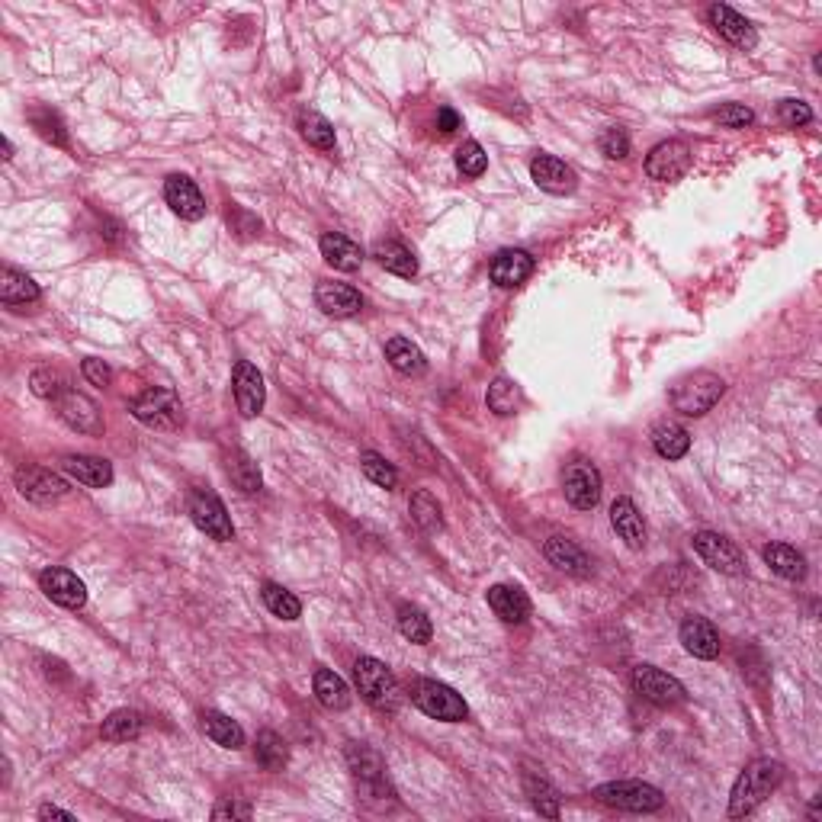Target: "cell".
Instances as JSON below:
<instances>
[{
  "mask_svg": "<svg viewBox=\"0 0 822 822\" xmlns=\"http://www.w3.org/2000/svg\"><path fill=\"white\" fill-rule=\"evenodd\" d=\"M781 778H784L781 761L755 758L752 765H745V771L733 784V794H729V819H742V816L755 813L758 806L778 790Z\"/></svg>",
  "mask_w": 822,
  "mask_h": 822,
  "instance_id": "cell-1",
  "label": "cell"
},
{
  "mask_svg": "<svg viewBox=\"0 0 822 822\" xmlns=\"http://www.w3.org/2000/svg\"><path fill=\"white\" fill-rule=\"evenodd\" d=\"M354 678H357V688H360L363 700L373 704L376 710L395 713L402 707V688L386 662H379L373 656H360L354 665Z\"/></svg>",
  "mask_w": 822,
  "mask_h": 822,
  "instance_id": "cell-2",
  "label": "cell"
},
{
  "mask_svg": "<svg viewBox=\"0 0 822 822\" xmlns=\"http://www.w3.org/2000/svg\"><path fill=\"white\" fill-rule=\"evenodd\" d=\"M726 392V383L717 376V373H707V370H697L691 376H684L675 383L672 389V405L675 411L688 418H700L707 415V411L723 399Z\"/></svg>",
  "mask_w": 822,
  "mask_h": 822,
  "instance_id": "cell-3",
  "label": "cell"
},
{
  "mask_svg": "<svg viewBox=\"0 0 822 822\" xmlns=\"http://www.w3.org/2000/svg\"><path fill=\"white\" fill-rule=\"evenodd\" d=\"M411 700L421 713H428L431 720L440 723H463L469 717L466 700L456 694L450 684L434 681V678H418L411 684Z\"/></svg>",
  "mask_w": 822,
  "mask_h": 822,
  "instance_id": "cell-4",
  "label": "cell"
},
{
  "mask_svg": "<svg viewBox=\"0 0 822 822\" xmlns=\"http://www.w3.org/2000/svg\"><path fill=\"white\" fill-rule=\"evenodd\" d=\"M591 797L604 806H614V810H627V813H656L665 806L662 790L643 781H607L591 790Z\"/></svg>",
  "mask_w": 822,
  "mask_h": 822,
  "instance_id": "cell-5",
  "label": "cell"
},
{
  "mask_svg": "<svg viewBox=\"0 0 822 822\" xmlns=\"http://www.w3.org/2000/svg\"><path fill=\"white\" fill-rule=\"evenodd\" d=\"M132 415L139 418L145 428L155 431H177L184 424V405H180L177 392L171 389H145L139 399L132 402Z\"/></svg>",
  "mask_w": 822,
  "mask_h": 822,
  "instance_id": "cell-6",
  "label": "cell"
},
{
  "mask_svg": "<svg viewBox=\"0 0 822 822\" xmlns=\"http://www.w3.org/2000/svg\"><path fill=\"white\" fill-rule=\"evenodd\" d=\"M630 681H633V691L643 700H649V704H656V707H675V704H681L684 697H688L684 684L675 675H668V672H662V668H656V665H636Z\"/></svg>",
  "mask_w": 822,
  "mask_h": 822,
  "instance_id": "cell-7",
  "label": "cell"
},
{
  "mask_svg": "<svg viewBox=\"0 0 822 822\" xmlns=\"http://www.w3.org/2000/svg\"><path fill=\"white\" fill-rule=\"evenodd\" d=\"M601 473L591 460H572L562 473V492H566V501L575 505L578 511H591L601 501Z\"/></svg>",
  "mask_w": 822,
  "mask_h": 822,
  "instance_id": "cell-8",
  "label": "cell"
},
{
  "mask_svg": "<svg viewBox=\"0 0 822 822\" xmlns=\"http://www.w3.org/2000/svg\"><path fill=\"white\" fill-rule=\"evenodd\" d=\"M691 543H694V553L704 559L713 572H720V575H742L745 572L742 550H739L733 540H726L723 534H713V530H700V534H694Z\"/></svg>",
  "mask_w": 822,
  "mask_h": 822,
  "instance_id": "cell-9",
  "label": "cell"
},
{
  "mask_svg": "<svg viewBox=\"0 0 822 822\" xmlns=\"http://www.w3.org/2000/svg\"><path fill=\"white\" fill-rule=\"evenodd\" d=\"M190 517H193V524L200 527L209 540L228 543V540L235 537L232 517H228V511H225V505L219 501L216 492H193L190 495Z\"/></svg>",
  "mask_w": 822,
  "mask_h": 822,
  "instance_id": "cell-10",
  "label": "cell"
},
{
  "mask_svg": "<svg viewBox=\"0 0 822 822\" xmlns=\"http://www.w3.org/2000/svg\"><path fill=\"white\" fill-rule=\"evenodd\" d=\"M17 489L23 498L36 501V505H52V501H62L68 498V482L52 473V469L45 466H23L17 469Z\"/></svg>",
  "mask_w": 822,
  "mask_h": 822,
  "instance_id": "cell-11",
  "label": "cell"
},
{
  "mask_svg": "<svg viewBox=\"0 0 822 822\" xmlns=\"http://www.w3.org/2000/svg\"><path fill=\"white\" fill-rule=\"evenodd\" d=\"M691 148L672 139V142H662L649 151V158H646V174L652 180H662V184H672V180H681L684 174L691 171Z\"/></svg>",
  "mask_w": 822,
  "mask_h": 822,
  "instance_id": "cell-12",
  "label": "cell"
},
{
  "mask_svg": "<svg viewBox=\"0 0 822 822\" xmlns=\"http://www.w3.org/2000/svg\"><path fill=\"white\" fill-rule=\"evenodd\" d=\"M39 588L45 591V598L58 607H68V611H78L87 604V585L81 582L71 569L52 566L39 575Z\"/></svg>",
  "mask_w": 822,
  "mask_h": 822,
  "instance_id": "cell-13",
  "label": "cell"
},
{
  "mask_svg": "<svg viewBox=\"0 0 822 822\" xmlns=\"http://www.w3.org/2000/svg\"><path fill=\"white\" fill-rule=\"evenodd\" d=\"M235 405L241 411V418H257L264 411V402H267V386H264V376L261 370L254 367V363L241 360L235 367Z\"/></svg>",
  "mask_w": 822,
  "mask_h": 822,
  "instance_id": "cell-14",
  "label": "cell"
},
{
  "mask_svg": "<svg viewBox=\"0 0 822 822\" xmlns=\"http://www.w3.org/2000/svg\"><path fill=\"white\" fill-rule=\"evenodd\" d=\"M164 200L171 206L174 216L187 219V222H200L206 216V200H203L200 187L184 174H171L164 180Z\"/></svg>",
  "mask_w": 822,
  "mask_h": 822,
  "instance_id": "cell-15",
  "label": "cell"
},
{
  "mask_svg": "<svg viewBox=\"0 0 822 822\" xmlns=\"http://www.w3.org/2000/svg\"><path fill=\"white\" fill-rule=\"evenodd\" d=\"M530 177H534V184L546 193L553 196H566V193H575L578 187V174L566 161H559L556 155H540L530 161Z\"/></svg>",
  "mask_w": 822,
  "mask_h": 822,
  "instance_id": "cell-16",
  "label": "cell"
},
{
  "mask_svg": "<svg viewBox=\"0 0 822 822\" xmlns=\"http://www.w3.org/2000/svg\"><path fill=\"white\" fill-rule=\"evenodd\" d=\"M58 418L78 434H100L103 431V418H100L97 402H90L87 395L74 392V389L58 399Z\"/></svg>",
  "mask_w": 822,
  "mask_h": 822,
  "instance_id": "cell-17",
  "label": "cell"
},
{
  "mask_svg": "<svg viewBox=\"0 0 822 822\" xmlns=\"http://www.w3.org/2000/svg\"><path fill=\"white\" fill-rule=\"evenodd\" d=\"M347 765H350V771H354V778L367 787V794H383V790H389L383 758H379L370 745L350 742L347 745Z\"/></svg>",
  "mask_w": 822,
  "mask_h": 822,
  "instance_id": "cell-18",
  "label": "cell"
},
{
  "mask_svg": "<svg viewBox=\"0 0 822 822\" xmlns=\"http://www.w3.org/2000/svg\"><path fill=\"white\" fill-rule=\"evenodd\" d=\"M530 273H534V257L524 248H505L492 257V267H489V277L495 286L501 289H514L521 286L524 280H530Z\"/></svg>",
  "mask_w": 822,
  "mask_h": 822,
  "instance_id": "cell-19",
  "label": "cell"
},
{
  "mask_svg": "<svg viewBox=\"0 0 822 822\" xmlns=\"http://www.w3.org/2000/svg\"><path fill=\"white\" fill-rule=\"evenodd\" d=\"M707 20L710 26L717 29V33L726 39V42H733L736 49H755L758 45V33H755V26L742 17V13H736L733 7H726V4H713L707 10Z\"/></svg>",
  "mask_w": 822,
  "mask_h": 822,
  "instance_id": "cell-20",
  "label": "cell"
},
{
  "mask_svg": "<svg viewBox=\"0 0 822 822\" xmlns=\"http://www.w3.org/2000/svg\"><path fill=\"white\" fill-rule=\"evenodd\" d=\"M678 636H681V646L688 649L694 659H707L710 662V659L720 656V633L704 617H697V614L684 617Z\"/></svg>",
  "mask_w": 822,
  "mask_h": 822,
  "instance_id": "cell-21",
  "label": "cell"
},
{
  "mask_svg": "<svg viewBox=\"0 0 822 822\" xmlns=\"http://www.w3.org/2000/svg\"><path fill=\"white\" fill-rule=\"evenodd\" d=\"M543 556L550 559L559 572L575 575V578H588L591 566H595V562H591V556L575 540H569V537H550V540L543 543Z\"/></svg>",
  "mask_w": 822,
  "mask_h": 822,
  "instance_id": "cell-22",
  "label": "cell"
},
{
  "mask_svg": "<svg viewBox=\"0 0 822 822\" xmlns=\"http://www.w3.org/2000/svg\"><path fill=\"white\" fill-rule=\"evenodd\" d=\"M315 302H318V309H322L325 315H331V318H350V315H357L363 309V296L357 293L354 286L331 283V280L315 286Z\"/></svg>",
  "mask_w": 822,
  "mask_h": 822,
  "instance_id": "cell-23",
  "label": "cell"
},
{
  "mask_svg": "<svg viewBox=\"0 0 822 822\" xmlns=\"http://www.w3.org/2000/svg\"><path fill=\"white\" fill-rule=\"evenodd\" d=\"M62 469L74 479L87 485V489H106V485L113 482V466L103 460V456H84V453H74V456H65L62 460Z\"/></svg>",
  "mask_w": 822,
  "mask_h": 822,
  "instance_id": "cell-24",
  "label": "cell"
},
{
  "mask_svg": "<svg viewBox=\"0 0 822 822\" xmlns=\"http://www.w3.org/2000/svg\"><path fill=\"white\" fill-rule=\"evenodd\" d=\"M611 524L617 530V537L627 543L630 550H643L646 546V521L630 498H617L611 505Z\"/></svg>",
  "mask_w": 822,
  "mask_h": 822,
  "instance_id": "cell-25",
  "label": "cell"
},
{
  "mask_svg": "<svg viewBox=\"0 0 822 822\" xmlns=\"http://www.w3.org/2000/svg\"><path fill=\"white\" fill-rule=\"evenodd\" d=\"M485 598H489L495 617L505 623H524L530 617V601L517 585H492Z\"/></svg>",
  "mask_w": 822,
  "mask_h": 822,
  "instance_id": "cell-26",
  "label": "cell"
},
{
  "mask_svg": "<svg viewBox=\"0 0 822 822\" xmlns=\"http://www.w3.org/2000/svg\"><path fill=\"white\" fill-rule=\"evenodd\" d=\"M322 257L334 270H344V273H354L363 264L360 245H357V241H350L347 235H341V232L322 235Z\"/></svg>",
  "mask_w": 822,
  "mask_h": 822,
  "instance_id": "cell-27",
  "label": "cell"
},
{
  "mask_svg": "<svg viewBox=\"0 0 822 822\" xmlns=\"http://www.w3.org/2000/svg\"><path fill=\"white\" fill-rule=\"evenodd\" d=\"M312 688H315L318 704H322L325 710H347L350 700H354V694H350V688H347V681L338 672H331V668H318L315 678H312Z\"/></svg>",
  "mask_w": 822,
  "mask_h": 822,
  "instance_id": "cell-28",
  "label": "cell"
},
{
  "mask_svg": "<svg viewBox=\"0 0 822 822\" xmlns=\"http://www.w3.org/2000/svg\"><path fill=\"white\" fill-rule=\"evenodd\" d=\"M386 360L392 363V370H399L402 376H421L428 370V360H424L421 347L402 338V334H395V338L386 341Z\"/></svg>",
  "mask_w": 822,
  "mask_h": 822,
  "instance_id": "cell-29",
  "label": "cell"
},
{
  "mask_svg": "<svg viewBox=\"0 0 822 822\" xmlns=\"http://www.w3.org/2000/svg\"><path fill=\"white\" fill-rule=\"evenodd\" d=\"M42 296V289L33 277H26L17 267H4L0 273V299L4 306H26V302H36Z\"/></svg>",
  "mask_w": 822,
  "mask_h": 822,
  "instance_id": "cell-30",
  "label": "cell"
},
{
  "mask_svg": "<svg viewBox=\"0 0 822 822\" xmlns=\"http://www.w3.org/2000/svg\"><path fill=\"white\" fill-rule=\"evenodd\" d=\"M765 562L771 566L774 575H781L787 578V582H800V578L806 575V559L800 550H794V546H787V543H768L765 546Z\"/></svg>",
  "mask_w": 822,
  "mask_h": 822,
  "instance_id": "cell-31",
  "label": "cell"
},
{
  "mask_svg": "<svg viewBox=\"0 0 822 822\" xmlns=\"http://www.w3.org/2000/svg\"><path fill=\"white\" fill-rule=\"evenodd\" d=\"M373 257L379 261V267L395 273V277L411 280L418 273V257L411 254L405 245H399V241H379V245L373 248Z\"/></svg>",
  "mask_w": 822,
  "mask_h": 822,
  "instance_id": "cell-32",
  "label": "cell"
},
{
  "mask_svg": "<svg viewBox=\"0 0 822 822\" xmlns=\"http://www.w3.org/2000/svg\"><path fill=\"white\" fill-rule=\"evenodd\" d=\"M652 447H656V453L665 456V460H681V456L691 450V434L675 421H662L652 428Z\"/></svg>",
  "mask_w": 822,
  "mask_h": 822,
  "instance_id": "cell-33",
  "label": "cell"
},
{
  "mask_svg": "<svg viewBox=\"0 0 822 822\" xmlns=\"http://www.w3.org/2000/svg\"><path fill=\"white\" fill-rule=\"evenodd\" d=\"M524 790L534 810L546 819H559V790L543 778V774H524Z\"/></svg>",
  "mask_w": 822,
  "mask_h": 822,
  "instance_id": "cell-34",
  "label": "cell"
},
{
  "mask_svg": "<svg viewBox=\"0 0 822 822\" xmlns=\"http://www.w3.org/2000/svg\"><path fill=\"white\" fill-rule=\"evenodd\" d=\"M203 729H206V736L216 742V745H222V749H241V745H245V729H241L232 717H225V713H206L203 717Z\"/></svg>",
  "mask_w": 822,
  "mask_h": 822,
  "instance_id": "cell-35",
  "label": "cell"
},
{
  "mask_svg": "<svg viewBox=\"0 0 822 822\" xmlns=\"http://www.w3.org/2000/svg\"><path fill=\"white\" fill-rule=\"evenodd\" d=\"M139 733H142V717L135 710H113L100 726V736L106 742H132L139 739Z\"/></svg>",
  "mask_w": 822,
  "mask_h": 822,
  "instance_id": "cell-36",
  "label": "cell"
},
{
  "mask_svg": "<svg viewBox=\"0 0 822 822\" xmlns=\"http://www.w3.org/2000/svg\"><path fill=\"white\" fill-rule=\"evenodd\" d=\"M408 511H411V521H415L424 530V534H437V530L444 527V511H440L437 498L431 492L421 489V492L411 495Z\"/></svg>",
  "mask_w": 822,
  "mask_h": 822,
  "instance_id": "cell-37",
  "label": "cell"
},
{
  "mask_svg": "<svg viewBox=\"0 0 822 822\" xmlns=\"http://www.w3.org/2000/svg\"><path fill=\"white\" fill-rule=\"evenodd\" d=\"M399 633H402L405 639H411L415 646L431 643V636H434L431 617L424 614L421 607H415V604H402V607H399Z\"/></svg>",
  "mask_w": 822,
  "mask_h": 822,
  "instance_id": "cell-38",
  "label": "cell"
},
{
  "mask_svg": "<svg viewBox=\"0 0 822 822\" xmlns=\"http://www.w3.org/2000/svg\"><path fill=\"white\" fill-rule=\"evenodd\" d=\"M29 389H33L39 399H62L65 392H71V379L65 370H58V367H39L33 370V376H29Z\"/></svg>",
  "mask_w": 822,
  "mask_h": 822,
  "instance_id": "cell-39",
  "label": "cell"
},
{
  "mask_svg": "<svg viewBox=\"0 0 822 822\" xmlns=\"http://www.w3.org/2000/svg\"><path fill=\"white\" fill-rule=\"evenodd\" d=\"M254 755H257V761H261L267 771H280L286 761H289L286 742H283V736L273 733V729H261V733H257Z\"/></svg>",
  "mask_w": 822,
  "mask_h": 822,
  "instance_id": "cell-40",
  "label": "cell"
},
{
  "mask_svg": "<svg viewBox=\"0 0 822 822\" xmlns=\"http://www.w3.org/2000/svg\"><path fill=\"white\" fill-rule=\"evenodd\" d=\"M228 479H232L245 495L261 492V469H257V463L241 450H235L232 456H228Z\"/></svg>",
  "mask_w": 822,
  "mask_h": 822,
  "instance_id": "cell-41",
  "label": "cell"
},
{
  "mask_svg": "<svg viewBox=\"0 0 822 822\" xmlns=\"http://www.w3.org/2000/svg\"><path fill=\"white\" fill-rule=\"evenodd\" d=\"M299 132H302V139H306L312 148H322V151L334 148V126L328 123L322 113L302 110L299 113Z\"/></svg>",
  "mask_w": 822,
  "mask_h": 822,
  "instance_id": "cell-42",
  "label": "cell"
},
{
  "mask_svg": "<svg viewBox=\"0 0 822 822\" xmlns=\"http://www.w3.org/2000/svg\"><path fill=\"white\" fill-rule=\"evenodd\" d=\"M261 598L267 604V611L273 617H280V620H299V614H302L299 598L293 595V591H286L283 585H277V582H267L261 588Z\"/></svg>",
  "mask_w": 822,
  "mask_h": 822,
  "instance_id": "cell-43",
  "label": "cell"
},
{
  "mask_svg": "<svg viewBox=\"0 0 822 822\" xmlns=\"http://www.w3.org/2000/svg\"><path fill=\"white\" fill-rule=\"evenodd\" d=\"M485 402H489V408L495 411V415H514L517 405H521V392H517V386L511 383V379L505 376H498L495 383L489 386V392H485Z\"/></svg>",
  "mask_w": 822,
  "mask_h": 822,
  "instance_id": "cell-44",
  "label": "cell"
},
{
  "mask_svg": "<svg viewBox=\"0 0 822 822\" xmlns=\"http://www.w3.org/2000/svg\"><path fill=\"white\" fill-rule=\"evenodd\" d=\"M360 469H363V476H367L370 482H376L379 489H395V482H399V473H395V466L386 463L379 453H363L360 456Z\"/></svg>",
  "mask_w": 822,
  "mask_h": 822,
  "instance_id": "cell-45",
  "label": "cell"
},
{
  "mask_svg": "<svg viewBox=\"0 0 822 822\" xmlns=\"http://www.w3.org/2000/svg\"><path fill=\"white\" fill-rule=\"evenodd\" d=\"M456 167H460L463 177H482L485 167H489V155L479 142H466L456 148Z\"/></svg>",
  "mask_w": 822,
  "mask_h": 822,
  "instance_id": "cell-46",
  "label": "cell"
},
{
  "mask_svg": "<svg viewBox=\"0 0 822 822\" xmlns=\"http://www.w3.org/2000/svg\"><path fill=\"white\" fill-rule=\"evenodd\" d=\"M33 126H36V132L42 135L45 142H52V145H58V148H65V145H68V132H65V123H62V119H58V113H52V110H36V113H33Z\"/></svg>",
  "mask_w": 822,
  "mask_h": 822,
  "instance_id": "cell-47",
  "label": "cell"
},
{
  "mask_svg": "<svg viewBox=\"0 0 822 822\" xmlns=\"http://www.w3.org/2000/svg\"><path fill=\"white\" fill-rule=\"evenodd\" d=\"M713 119H717V123L726 126V129H745V126L755 123V113L745 103H726V106H720L717 113H713Z\"/></svg>",
  "mask_w": 822,
  "mask_h": 822,
  "instance_id": "cell-48",
  "label": "cell"
},
{
  "mask_svg": "<svg viewBox=\"0 0 822 822\" xmlns=\"http://www.w3.org/2000/svg\"><path fill=\"white\" fill-rule=\"evenodd\" d=\"M598 145H601V155L611 161H623L630 155V135L623 129H607Z\"/></svg>",
  "mask_w": 822,
  "mask_h": 822,
  "instance_id": "cell-49",
  "label": "cell"
},
{
  "mask_svg": "<svg viewBox=\"0 0 822 822\" xmlns=\"http://www.w3.org/2000/svg\"><path fill=\"white\" fill-rule=\"evenodd\" d=\"M781 119L790 126V129H797V126H806L813 119V110L806 106L803 100H784L781 103Z\"/></svg>",
  "mask_w": 822,
  "mask_h": 822,
  "instance_id": "cell-50",
  "label": "cell"
},
{
  "mask_svg": "<svg viewBox=\"0 0 822 822\" xmlns=\"http://www.w3.org/2000/svg\"><path fill=\"white\" fill-rule=\"evenodd\" d=\"M81 373H84V379L87 383H94V386H110V379H113V370L106 367L103 360H97V357H87L84 363H81Z\"/></svg>",
  "mask_w": 822,
  "mask_h": 822,
  "instance_id": "cell-51",
  "label": "cell"
},
{
  "mask_svg": "<svg viewBox=\"0 0 822 822\" xmlns=\"http://www.w3.org/2000/svg\"><path fill=\"white\" fill-rule=\"evenodd\" d=\"M212 819H251V806L225 800V803L216 806V810H212Z\"/></svg>",
  "mask_w": 822,
  "mask_h": 822,
  "instance_id": "cell-52",
  "label": "cell"
},
{
  "mask_svg": "<svg viewBox=\"0 0 822 822\" xmlns=\"http://www.w3.org/2000/svg\"><path fill=\"white\" fill-rule=\"evenodd\" d=\"M437 129L444 132V135H450V132H456L460 129V116H456L450 106H444V110L437 113Z\"/></svg>",
  "mask_w": 822,
  "mask_h": 822,
  "instance_id": "cell-53",
  "label": "cell"
},
{
  "mask_svg": "<svg viewBox=\"0 0 822 822\" xmlns=\"http://www.w3.org/2000/svg\"><path fill=\"white\" fill-rule=\"evenodd\" d=\"M39 819H65V822H74V813L62 810V806L45 803V806H39Z\"/></svg>",
  "mask_w": 822,
  "mask_h": 822,
  "instance_id": "cell-54",
  "label": "cell"
},
{
  "mask_svg": "<svg viewBox=\"0 0 822 822\" xmlns=\"http://www.w3.org/2000/svg\"><path fill=\"white\" fill-rule=\"evenodd\" d=\"M0 145H4V161H10V158H13V145H10L7 135H4V139H0Z\"/></svg>",
  "mask_w": 822,
  "mask_h": 822,
  "instance_id": "cell-55",
  "label": "cell"
}]
</instances>
